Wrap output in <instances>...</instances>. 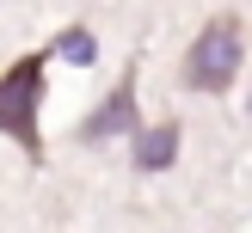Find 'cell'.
<instances>
[{"label":"cell","instance_id":"3957f363","mask_svg":"<svg viewBox=\"0 0 252 233\" xmlns=\"http://www.w3.org/2000/svg\"><path fill=\"white\" fill-rule=\"evenodd\" d=\"M135 129H142V104H135V61H129L123 80L105 92V104H98L93 117L74 123V141H80V147H98V141H111V135H135Z\"/></svg>","mask_w":252,"mask_h":233},{"label":"cell","instance_id":"7a4b0ae2","mask_svg":"<svg viewBox=\"0 0 252 233\" xmlns=\"http://www.w3.org/2000/svg\"><path fill=\"white\" fill-rule=\"evenodd\" d=\"M49 55H56V49L43 43V49L19 55L6 74H0V135H12V141L25 147V159H37V166H43V129H37V110H43Z\"/></svg>","mask_w":252,"mask_h":233},{"label":"cell","instance_id":"6da1fadb","mask_svg":"<svg viewBox=\"0 0 252 233\" xmlns=\"http://www.w3.org/2000/svg\"><path fill=\"white\" fill-rule=\"evenodd\" d=\"M240 61H246V19L240 12H216V19L191 37V49H185L179 86L185 92H234Z\"/></svg>","mask_w":252,"mask_h":233},{"label":"cell","instance_id":"5b68a950","mask_svg":"<svg viewBox=\"0 0 252 233\" xmlns=\"http://www.w3.org/2000/svg\"><path fill=\"white\" fill-rule=\"evenodd\" d=\"M49 49H56V55H68V61H80V68H86V61L98 55V37L86 31V25H68L62 37H49Z\"/></svg>","mask_w":252,"mask_h":233},{"label":"cell","instance_id":"277c9868","mask_svg":"<svg viewBox=\"0 0 252 233\" xmlns=\"http://www.w3.org/2000/svg\"><path fill=\"white\" fill-rule=\"evenodd\" d=\"M129 141H135V172H166L172 159H179V147H185V129L166 117V123H154V129H135Z\"/></svg>","mask_w":252,"mask_h":233},{"label":"cell","instance_id":"8992f818","mask_svg":"<svg viewBox=\"0 0 252 233\" xmlns=\"http://www.w3.org/2000/svg\"><path fill=\"white\" fill-rule=\"evenodd\" d=\"M246 104H252V98H246Z\"/></svg>","mask_w":252,"mask_h":233}]
</instances>
